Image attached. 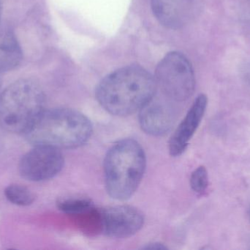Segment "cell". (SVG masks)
I'll list each match as a JSON object with an SVG mask.
<instances>
[{"instance_id":"9a60e30c","label":"cell","mask_w":250,"mask_h":250,"mask_svg":"<svg viewBox=\"0 0 250 250\" xmlns=\"http://www.w3.org/2000/svg\"><path fill=\"white\" fill-rule=\"evenodd\" d=\"M144 250H166L167 247L165 246L163 244L158 243V242H153V243H149L148 245H146L144 248H142Z\"/></svg>"},{"instance_id":"7a4b0ae2","label":"cell","mask_w":250,"mask_h":250,"mask_svg":"<svg viewBox=\"0 0 250 250\" xmlns=\"http://www.w3.org/2000/svg\"><path fill=\"white\" fill-rule=\"evenodd\" d=\"M92 134V123L84 114L58 108L44 110L24 135L33 145L74 148L86 143Z\"/></svg>"},{"instance_id":"8992f818","label":"cell","mask_w":250,"mask_h":250,"mask_svg":"<svg viewBox=\"0 0 250 250\" xmlns=\"http://www.w3.org/2000/svg\"><path fill=\"white\" fill-rule=\"evenodd\" d=\"M64 159L60 148L48 145H34L19 162L21 176L29 182L49 180L60 173Z\"/></svg>"},{"instance_id":"ba28073f","label":"cell","mask_w":250,"mask_h":250,"mask_svg":"<svg viewBox=\"0 0 250 250\" xmlns=\"http://www.w3.org/2000/svg\"><path fill=\"white\" fill-rule=\"evenodd\" d=\"M207 104L208 98L204 94H201L195 98L185 118L178 126L169 141V152L172 157H179L185 152L201 124Z\"/></svg>"},{"instance_id":"6da1fadb","label":"cell","mask_w":250,"mask_h":250,"mask_svg":"<svg viewBox=\"0 0 250 250\" xmlns=\"http://www.w3.org/2000/svg\"><path fill=\"white\" fill-rule=\"evenodd\" d=\"M156 81L140 66H127L104 78L97 88L96 98L103 108L116 116L140 111L153 99Z\"/></svg>"},{"instance_id":"7c38bea8","label":"cell","mask_w":250,"mask_h":250,"mask_svg":"<svg viewBox=\"0 0 250 250\" xmlns=\"http://www.w3.org/2000/svg\"><path fill=\"white\" fill-rule=\"evenodd\" d=\"M4 195L7 201L19 206H28L35 201V195L26 186L11 184L4 189Z\"/></svg>"},{"instance_id":"4fadbf2b","label":"cell","mask_w":250,"mask_h":250,"mask_svg":"<svg viewBox=\"0 0 250 250\" xmlns=\"http://www.w3.org/2000/svg\"><path fill=\"white\" fill-rule=\"evenodd\" d=\"M57 205V208L65 214H79L92 209L93 203L86 198L70 197L59 200Z\"/></svg>"},{"instance_id":"277c9868","label":"cell","mask_w":250,"mask_h":250,"mask_svg":"<svg viewBox=\"0 0 250 250\" xmlns=\"http://www.w3.org/2000/svg\"><path fill=\"white\" fill-rule=\"evenodd\" d=\"M41 87L29 79L9 85L0 95V124L7 132L25 134L45 109Z\"/></svg>"},{"instance_id":"3957f363","label":"cell","mask_w":250,"mask_h":250,"mask_svg":"<svg viewBox=\"0 0 250 250\" xmlns=\"http://www.w3.org/2000/svg\"><path fill=\"white\" fill-rule=\"evenodd\" d=\"M146 166L145 153L135 139H125L114 144L104 161L108 195L120 201L130 198L141 183Z\"/></svg>"},{"instance_id":"9c48e42d","label":"cell","mask_w":250,"mask_h":250,"mask_svg":"<svg viewBox=\"0 0 250 250\" xmlns=\"http://www.w3.org/2000/svg\"><path fill=\"white\" fill-rule=\"evenodd\" d=\"M139 112L140 126L145 133L151 136L166 135L173 125V113L164 104L151 100Z\"/></svg>"},{"instance_id":"30bf717a","label":"cell","mask_w":250,"mask_h":250,"mask_svg":"<svg viewBox=\"0 0 250 250\" xmlns=\"http://www.w3.org/2000/svg\"><path fill=\"white\" fill-rule=\"evenodd\" d=\"M151 8L162 25L169 29H179L189 19L191 0H151Z\"/></svg>"},{"instance_id":"2e32d148","label":"cell","mask_w":250,"mask_h":250,"mask_svg":"<svg viewBox=\"0 0 250 250\" xmlns=\"http://www.w3.org/2000/svg\"></svg>"},{"instance_id":"52a82bcc","label":"cell","mask_w":250,"mask_h":250,"mask_svg":"<svg viewBox=\"0 0 250 250\" xmlns=\"http://www.w3.org/2000/svg\"><path fill=\"white\" fill-rule=\"evenodd\" d=\"M104 233L111 238L125 239L138 233L144 224L140 210L126 205L107 207L101 211Z\"/></svg>"},{"instance_id":"5b68a950","label":"cell","mask_w":250,"mask_h":250,"mask_svg":"<svg viewBox=\"0 0 250 250\" xmlns=\"http://www.w3.org/2000/svg\"><path fill=\"white\" fill-rule=\"evenodd\" d=\"M156 84L170 99L184 101L193 93L195 75L190 63L179 52L168 53L156 70Z\"/></svg>"},{"instance_id":"5bb4252c","label":"cell","mask_w":250,"mask_h":250,"mask_svg":"<svg viewBox=\"0 0 250 250\" xmlns=\"http://www.w3.org/2000/svg\"><path fill=\"white\" fill-rule=\"evenodd\" d=\"M190 186L192 190L198 195H202L208 186V176L207 169L204 166L197 167L190 176Z\"/></svg>"},{"instance_id":"8fae6325","label":"cell","mask_w":250,"mask_h":250,"mask_svg":"<svg viewBox=\"0 0 250 250\" xmlns=\"http://www.w3.org/2000/svg\"><path fill=\"white\" fill-rule=\"evenodd\" d=\"M22 52L13 32L0 29V72L10 71L20 64Z\"/></svg>"}]
</instances>
